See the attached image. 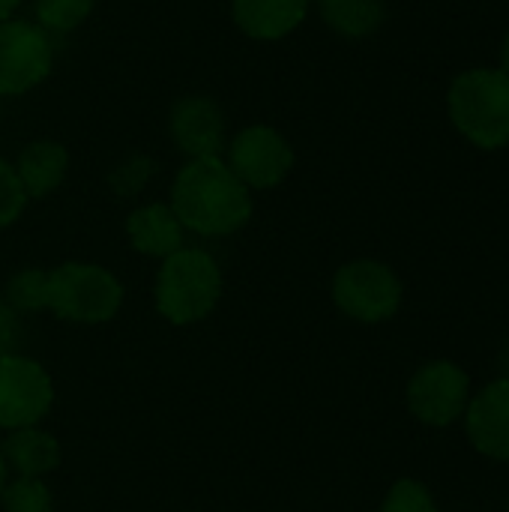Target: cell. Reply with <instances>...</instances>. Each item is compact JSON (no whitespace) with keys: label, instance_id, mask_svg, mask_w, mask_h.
Masks as SVG:
<instances>
[{"label":"cell","instance_id":"4fadbf2b","mask_svg":"<svg viewBox=\"0 0 509 512\" xmlns=\"http://www.w3.org/2000/svg\"><path fill=\"white\" fill-rule=\"evenodd\" d=\"M0 456L9 468V474L45 480L48 474H54L60 468L63 450H60V441L48 429L27 426V429L6 432V438L0 444Z\"/></svg>","mask_w":509,"mask_h":512},{"label":"cell","instance_id":"52a82bcc","mask_svg":"<svg viewBox=\"0 0 509 512\" xmlns=\"http://www.w3.org/2000/svg\"><path fill=\"white\" fill-rule=\"evenodd\" d=\"M51 63V39L39 24L21 18L0 21V96L33 90L48 78Z\"/></svg>","mask_w":509,"mask_h":512},{"label":"cell","instance_id":"d4e9b609","mask_svg":"<svg viewBox=\"0 0 509 512\" xmlns=\"http://www.w3.org/2000/svg\"><path fill=\"white\" fill-rule=\"evenodd\" d=\"M501 69L509 75V33L507 39H504V45H501Z\"/></svg>","mask_w":509,"mask_h":512},{"label":"cell","instance_id":"9a60e30c","mask_svg":"<svg viewBox=\"0 0 509 512\" xmlns=\"http://www.w3.org/2000/svg\"><path fill=\"white\" fill-rule=\"evenodd\" d=\"M66 171H69V153L60 141H51V138H39L27 144L15 162V174L27 198L51 195L66 180Z\"/></svg>","mask_w":509,"mask_h":512},{"label":"cell","instance_id":"ac0fdd59","mask_svg":"<svg viewBox=\"0 0 509 512\" xmlns=\"http://www.w3.org/2000/svg\"><path fill=\"white\" fill-rule=\"evenodd\" d=\"M3 512H54V495L39 477H9L0 492Z\"/></svg>","mask_w":509,"mask_h":512},{"label":"cell","instance_id":"30bf717a","mask_svg":"<svg viewBox=\"0 0 509 512\" xmlns=\"http://www.w3.org/2000/svg\"><path fill=\"white\" fill-rule=\"evenodd\" d=\"M171 138L189 159H210L222 153L225 120L222 108L207 96H183L171 108Z\"/></svg>","mask_w":509,"mask_h":512},{"label":"cell","instance_id":"e0dca14e","mask_svg":"<svg viewBox=\"0 0 509 512\" xmlns=\"http://www.w3.org/2000/svg\"><path fill=\"white\" fill-rule=\"evenodd\" d=\"M18 315H36L48 312V270L42 267H24L6 282L3 297Z\"/></svg>","mask_w":509,"mask_h":512},{"label":"cell","instance_id":"d6986e66","mask_svg":"<svg viewBox=\"0 0 509 512\" xmlns=\"http://www.w3.org/2000/svg\"><path fill=\"white\" fill-rule=\"evenodd\" d=\"M96 0H36V18L42 30L69 33L93 12Z\"/></svg>","mask_w":509,"mask_h":512},{"label":"cell","instance_id":"3957f363","mask_svg":"<svg viewBox=\"0 0 509 512\" xmlns=\"http://www.w3.org/2000/svg\"><path fill=\"white\" fill-rule=\"evenodd\" d=\"M447 108L453 126L480 150H501L509 144V75L504 69H468L450 93Z\"/></svg>","mask_w":509,"mask_h":512},{"label":"cell","instance_id":"7402d4cb","mask_svg":"<svg viewBox=\"0 0 509 512\" xmlns=\"http://www.w3.org/2000/svg\"><path fill=\"white\" fill-rule=\"evenodd\" d=\"M153 171H156V162H153V159L135 156V159L123 162V165L111 174V189H114L117 195H123V198L138 195V192L144 189V183L153 177Z\"/></svg>","mask_w":509,"mask_h":512},{"label":"cell","instance_id":"5bb4252c","mask_svg":"<svg viewBox=\"0 0 509 512\" xmlns=\"http://www.w3.org/2000/svg\"><path fill=\"white\" fill-rule=\"evenodd\" d=\"M237 27L252 39H282L294 33L306 12L309 0H231Z\"/></svg>","mask_w":509,"mask_h":512},{"label":"cell","instance_id":"8992f818","mask_svg":"<svg viewBox=\"0 0 509 512\" xmlns=\"http://www.w3.org/2000/svg\"><path fill=\"white\" fill-rule=\"evenodd\" d=\"M54 405V381L42 363L18 351L0 357V429L42 426Z\"/></svg>","mask_w":509,"mask_h":512},{"label":"cell","instance_id":"cb8c5ba5","mask_svg":"<svg viewBox=\"0 0 509 512\" xmlns=\"http://www.w3.org/2000/svg\"><path fill=\"white\" fill-rule=\"evenodd\" d=\"M18 6H21V0H0V21H9Z\"/></svg>","mask_w":509,"mask_h":512},{"label":"cell","instance_id":"4316f807","mask_svg":"<svg viewBox=\"0 0 509 512\" xmlns=\"http://www.w3.org/2000/svg\"><path fill=\"white\" fill-rule=\"evenodd\" d=\"M504 369H507V378H509V345L504 348Z\"/></svg>","mask_w":509,"mask_h":512},{"label":"cell","instance_id":"6da1fadb","mask_svg":"<svg viewBox=\"0 0 509 512\" xmlns=\"http://www.w3.org/2000/svg\"><path fill=\"white\" fill-rule=\"evenodd\" d=\"M171 210L198 237H231L252 219V189L222 156L189 159L174 177Z\"/></svg>","mask_w":509,"mask_h":512},{"label":"cell","instance_id":"5b68a950","mask_svg":"<svg viewBox=\"0 0 509 512\" xmlns=\"http://www.w3.org/2000/svg\"><path fill=\"white\" fill-rule=\"evenodd\" d=\"M333 303L351 321L384 324L402 306V282L381 261H348L333 276Z\"/></svg>","mask_w":509,"mask_h":512},{"label":"cell","instance_id":"7c38bea8","mask_svg":"<svg viewBox=\"0 0 509 512\" xmlns=\"http://www.w3.org/2000/svg\"><path fill=\"white\" fill-rule=\"evenodd\" d=\"M126 237L138 255L165 261L168 255L183 249L186 228L180 225L171 204L156 201V204H141L126 216Z\"/></svg>","mask_w":509,"mask_h":512},{"label":"cell","instance_id":"9c48e42d","mask_svg":"<svg viewBox=\"0 0 509 512\" xmlns=\"http://www.w3.org/2000/svg\"><path fill=\"white\" fill-rule=\"evenodd\" d=\"M228 168L249 189H273L294 168V150L273 126L255 123L234 135L228 150Z\"/></svg>","mask_w":509,"mask_h":512},{"label":"cell","instance_id":"2e32d148","mask_svg":"<svg viewBox=\"0 0 509 512\" xmlns=\"http://www.w3.org/2000/svg\"><path fill=\"white\" fill-rule=\"evenodd\" d=\"M318 3L327 27L351 39L375 33L387 18L384 0H318Z\"/></svg>","mask_w":509,"mask_h":512},{"label":"cell","instance_id":"ffe728a7","mask_svg":"<svg viewBox=\"0 0 509 512\" xmlns=\"http://www.w3.org/2000/svg\"><path fill=\"white\" fill-rule=\"evenodd\" d=\"M381 512H438L432 492L417 480H399L390 486Z\"/></svg>","mask_w":509,"mask_h":512},{"label":"cell","instance_id":"277c9868","mask_svg":"<svg viewBox=\"0 0 509 512\" xmlns=\"http://www.w3.org/2000/svg\"><path fill=\"white\" fill-rule=\"evenodd\" d=\"M123 282L102 264L66 261L48 270V312L60 321L96 327L108 324L123 306Z\"/></svg>","mask_w":509,"mask_h":512},{"label":"cell","instance_id":"603a6c76","mask_svg":"<svg viewBox=\"0 0 509 512\" xmlns=\"http://www.w3.org/2000/svg\"><path fill=\"white\" fill-rule=\"evenodd\" d=\"M21 339V321H18V312L0 297V357L3 354H12L15 345Z\"/></svg>","mask_w":509,"mask_h":512},{"label":"cell","instance_id":"8fae6325","mask_svg":"<svg viewBox=\"0 0 509 512\" xmlns=\"http://www.w3.org/2000/svg\"><path fill=\"white\" fill-rule=\"evenodd\" d=\"M465 429L483 456L509 462V378L492 381L468 402Z\"/></svg>","mask_w":509,"mask_h":512},{"label":"cell","instance_id":"7a4b0ae2","mask_svg":"<svg viewBox=\"0 0 509 512\" xmlns=\"http://www.w3.org/2000/svg\"><path fill=\"white\" fill-rule=\"evenodd\" d=\"M222 270L219 261L195 246H183L165 261L153 282L156 312L174 327H192L210 318L222 300Z\"/></svg>","mask_w":509,"mask_h":512},{"label":"cell","instance_id":"484cf974","mask_svg":"<svg viewBox=\"0 0 509 512\" xmlns=\"http://www.w3.org/2000/svg\"><path fill=\"white\" fill-rule=\"evenodd\" d=\"M6 480H9V468H6V462H3V456H0V492H3V486H6Z\"/></svg>","mask_w":509,"mask_h":512},{"label":"cell","instance_id":"ba28073f","mask_svg":"<svg viewBox=\"0 0 509 512\" xmlns=\"http://www.w3.org/2000/svg\"><path fill=\"white\" fill-rule=\"evenodd\" d=\"M471 402V381L468 375L450 363L435 360L414 372L408 384V408L411 414L426 426H450L459 417H465V408Z\"/></svg>","mask_w":509,"mask_h":512},{"label":"cell","instance_id":"44dd1931","mask_svg":"<svg viewBox=\"0 0 509 512\" xmlns=\"http://www.w3.org/2000/svg\"><path fill=\"white\" fill-rule=\"evenodd\" d=\"M27 201L30 198L15 174V165L0 156V228H9L12 222H18Z\"/></svg>","mask_w":509,"mask_h":512}]
</instances>
